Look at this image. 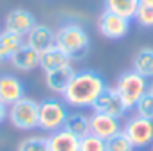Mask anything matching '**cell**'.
<instances>
[{"instance_id":"1","label":"cell","mask_w":153,"mask_h":151,"mask_svg":"<svg viewBox=\"0 0 153 151\" xmlns=\"http://www.w3.org/2000/svg\"><path fill=\"white\" fill-rule=\"evenodd\" d=\"M105 88L106 81L99 72L90 68L76 70L67 88L61 94V99L67 103V106H72L76 110H85L94 106L96 99L101 95Z\"/></svg>"},{"instance_id":"2","label":"cell","mask_w":153,"mask_h":151,"mask_svg":"<svg viewBox=\"0 0 153 151\" xmlns=\"http://www.w3.org/2000/svg\"><path fill=\"white\" fill-rule=\"evenodd\" d=\"M56 47L63 50L70 59H83L90 50V34L81 24L67 22L54 31Z\"/></svg>"},{"instance_id":"3","label":"cell","mask_w":153,"mask_h":151,"mask_svg":"<svg viewBox=\"0 0 153 151\" xmlns=\"http://www.w3.org/2000/svg\"><path fill=\"white\" fill-rule=\"evenodd\" d=\"M148 88H149L148 79L142 78L140 74H137L135 70L123 72L117 78V81H115V90H117L119 97L123 99L126 112H130V110L135 108V104L148 92Z\"/></svg>"},{"instance_id":"4","label":"cell","mask_w":153,"mask_h":151,"mask_svg":"<svg viewBox=\"0 0 153 151\" xmlns=\"http://www.w3.org/2000/svg\"><path fill=\"white\" fill-rule=\"evenodd\" d=\"M68 106L63 99L49 97L40 103V113H38V128L47 133H54L58 130L65 128L67 117H68Z\"/></svg>"},{"instance_id":"5","label":"cell","mask_w":153,"mask_h":151,"mask_svg":"<svg viewBox=\"0 0 153 151\" xmlns=\"http://www.w3.org/2000/svg\"><path fill=\"white\" fill-rule=\"evenodd\" d=\"M38 113L40 103H36L31 97H22L20 101L9 106L7 119L20 131H34L38 130Z\"/></svg>"},{"instance_id":"6","label":"cell","mask_w":153,"mask_h":151,"mask_svg":"<svg viewBox=\"0 0 153 151\" xmlns=\"http://www.w3.org/2000/svg\"><path fill=\"white\" fill-rule=\"evenodd\" d=\"M123 133L133 144L135 149H144L153 144V121L131 115L123 126Z\"/></svg>"},{"instance_id":"7","label":"cell","mask_w":153,"mask_h":151,"mask_svg":"<svg viewBox=\"0 0 153 151\" xmlns=\"http://www.w3.org/2000/svg\"><path fill=\"white\" fill-rule=\"evenodd\" d=\"M130 22L131 20L105 9L97 18V29L106 40H121L130 33Z\"/></svg>"},{"instance_id":"8","label":"cell","mask_w":153,"mask_h":151,"mask_svg":"<svg viewBox=\"0 0 153 151\" xmlns=\"http://www.w3.org/2000/svg\"><path fill=\"white\" fill-rule=\"evenodd\" d=\"M92 110L97 112V113H105V115L117 117V119H123V115L126 113L124 103H123V99L119 97L115 87H108V85H106V88L101 92V95L96 99Z\"/></svg>"},{"instance_id":"9","label":"cell","mask_w":153,"mask_h":151,"mask_svg":"<svg viewBox=\"0 0 153 151\" xmlns=\"http://www.w3.org/2000/svg\"><path fill=\"white\" fill-rule=\"evenodd\" d=\"M121 131H123L121 119L105 115V113H97V112H94L90 115V133L92 135H96L103 140H108Z\"/></svg>"},{"instance_id":"10","label":"cell","mask_w":153,"mask_h":151,"mask_svg":"<svg viewBox=\"0 0 153 151\" xmlns=\"http://www.w3.org/2000/svg\"><path fill=\"white\" fill-rule=\"evenodd\" d=\"M4 25H6V27H4L6 31H11V33L20 34V36L25 38L27 33L36 25V18H34V15H33L31 11L18 7V9H13V11H9V13L6 15Z\"/></svg>"},{"instance_id":"11","label":"cell","mask_w":153,"mask_h":151,"mask_svg":"<svg viewBox=\"0 0 153 151\" xmlns=\"http://www.w3.org/2000/svg\"><path fill=\"white\" fill-rule=\"evenodd\" d=\"M25 97V85L13 74H0V101L11 106L13 103Z\"/></svg>"},{"instance_id":"12","label":"cell","mask_w":153,"mask_h":151,"mask_svg":"<svg viewBox=\"0 0 153 151\" xmlns=\"http://www.w3.org/2000/svg\"><path fill=\"white\" fill-rule=\"evenodd\" d=\"M25 40V43L29 45V47H33L36 52H45V50H49V49H52L54 45H56V34H54V31L49 27V25H45V24H36L29 33H27V36L24 38Z\"/></svg>"},{"instance_id":"13","label":"cell","mask_w":153,"mask_h":151,"mask_svg":"<svg viewBox=\"0 0 153 151\" xmlns=\"http://www.w3.org/2000/svg\"><path fill=\"white\" fill-rule=\"evenodd\" d=\"M9 63L18 72H33V70H36L40 67V52H36L33 47H29L24 41V45L13 54Z\"/></svg>"},{"instance_id":"14","label":"cell","mask_w":153,"mask_h":151,"mask_svg":"<svg viewBox=\"0 0 153 151\" xmlns=\"http://www.w3.org/2000/svg\"><path fill=\"white\" fill-rule=\"evenodd\" d=\"M49 151H79V137L68 130H58L47 137Z\"/></svg>"},{"instance_id":"15","label":"cell","mask_w":153,"mask_h":151,"mask_svg":"<svg viewBox=\"0 0 153 151\" xmlns=\"http://www.w3.org/2000/svg\"><path fill=\"white\" fill-rule=\"evenodd\" d=\"M74 72L76 70L72 68V65L58 68V70L45 72V87H47V90H51L52 94H63V90L67 88L68 81L72 79Z\"/></svg>"},{"instance_id":"16","label":"cell","mask_w":153,"mask_h":151,"mask_svg":"<svg viewBox=\"0 0 153 151\" xmlns=\"http://www.w3.org/2000/svg\"><path fill=\"white\" fill-rule=\"evenodd\" d=\"M70 61L72 59L63 50H59L56 45L52 49H49V50H45V52L40 54V68L43 72H51V70H58V68L68 67Z\"/></svg>"},{"instance_id":"17","label":"cell","mask_w":153,"mask_h":151,"mask_svg":"<svg viewBox=\"0 0 153 151\" xmlns=\"http://www.w3.org/2000/svg\"><path fill=\"white\" fill-rule=\"evenodd\" d=\"M24 36H20V34H15V33H11V31H2L0 33V65L2 63H7L11 58H13V54L24 45Z\"/></svg>"},{"instance_id":"18","label":"cell","mask_w":153,"mask_h":151,"mask_svg":"<svg viewBox=\"0 0 153 151\" xmlns=\"http://www.w3.org/2000/svg\"><path fill=\"white\" fill-rule=\"evenodd\" d=\"M65 130H68L76 137L83 138L85 135L90 133V115H87V113H83L79 110L68 113L67 122H65Z\"/></svg>"},{"instance_id":"19","label":"cell","mask_w":153,"mask_h":151,"mask_svg":"<svg viewBox=\"0 0 153 151\" xmlns=\"http://www.w3.org/2000/svg\"><path fill=\"white\" fill-rule=\"evenodd\" d=\"M131 70H135L146 79H153V49H149V47L140 49L133 58Z\"/></svg>"},{"instance_id":"20","label":"cell","mask_w":153,"mask_h":151,"mask_svg":"<svg viewBox=\"0 0 153 151\" xmlns=\"http://www.w3.org/2000/svg\"><path fill=\"white\" fill-rule=\"evenodd\" d=\"M139 2L140 0H105V9L112 11V13H117V15L128 18V20H133L135 11L139 7Z\"/></svg>"},{"instance_id":"21","label":"cell","mask_w":153,"mask_h":151,"mask_svg":"<svg viewBox=\"0 0 153 151\" xmlns=\"http://www.w3.org/2000/svg\"><path fill=\"white\" fill-rule=\"evenodd\" d=\"M133 20H137L140 27H146V29L153 27V0H140Z\"/></svg>"},{"instance_id":"22","label":"cell","mask_w":153,"mask_h":151,"mask_svg":"<svg viewBox=\"0 0 153 151\" xmlns=\"http://www.w3.org/2000/svg\"><path fill=\"white\" fill-rule=\"evenodd\" d=\"M16 151H49L47 137H40V135L25 137V138H22L18 142Z\"/></svg>"},{"instance_id":"23","label":"cell","mask_w":153,"mask_h":151,"mask_svg":"<svg viewBox=\"0 0 153 151\" xmlns=\"http://www.w3.org/2000/svg\"><path fill=\"white\" fill-rule=\"evenodd\" d=\"M133 110H135V115L153 121V94L148 90V92L139 99V103L135 104Z\"/></svg>"},{"instance_id":"24","label":"cell","mask_w":153,"mask_h":151,"mask_svg":"<svg viewBox=\"0 0 153 151\" xmlns=\"http://www.w3.org/2000/svg\"><path fill=\"white\" fill-rule=\"evenodd\" d=\"M106 151H135L133 144L128 140V137L121 131L115 137L106 140Z\"/></svg>"},{"instance_id":"25","label":"cell","mask_w":153,"mask_h":151,"mask_svg":"<svg viewBox=\"0 0 153 151\" xmlns=\"http://www.w3.org/2000/svg\"><path fill=\"white\" fill-rule=\"evenodd\" d=\"M79 151H106V140L88 133L79 138Z\"/></svg>"},{"instance_id":"26","label":"cell","mask_w":153,"mask_h":151,"mask_svg":"<svg viewBox=\"0 0 153 151\" xmlns=\"http://www.w3.org/2000/svg\"><path fill=\"white\" fill-rule=\"evenodd\" d=\"M7 112H9V106L0 101V124H2V122L7 119Z\"/></svg>"},{"instance_id":"27","label":"cell","mask_w":153,"mask_h":151,"mask_svg":"<svg viewBox=\"0 0 153 151\" xmlns=\"http://www.w3.org/2000/svg\"><path fill=\"white\" fill-rule=\"evenodd\" d=\"M148 90H149V92H151V94H153V81H151V83H149V88H148Z\"/></svg>"},{"instance_id":"28","label":"cell","mask_w":153,"mask_h":151,"mask_svg":"<svg viewBox=\"0 0 153 151\" xmlns=\"http://www.w3.org/2000/svg\"><path fill=\"white\" fill-rule=\"evenodd\" d=\"M0 33H2V27H0Z\"/></svg>"}]
</instances>
